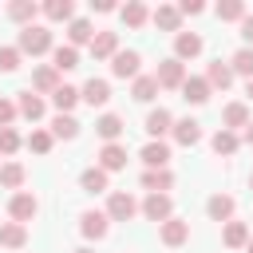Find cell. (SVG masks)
I'll return each instance as SVG.
<instances>
[{
  "label": "cell",
  "instance_id": "36",
  "mask_svg": "<svg viewBox=\"0 0 253 253\" xmlns=\"http://www.w3.org/2000/svg\"><path fill=\"white\" fill-rule=\"evenodd\" d=\"M158 95V79L154 75H134V99L138 103H150Z\"/></svg>",
  "mask_w": 253,
  "mask_h": 253
},
{
  "label": "cell",
  "instance_id": "34",
  "mask_svg": "<svg viewBox=\"0 0 253 253\" xmlns=\"http://www.w3.org/2000/svg\"><path fill=\"white\" fill-rule=\"evenodd\" d=\"M221 123H225V130L245 126V123H249V107H245V103H229V107L221 111Z\"/></svg>",
  "mask_w": 253,
  "mask_h": 253
},
{
  "label": "cell",
  "instance_id": "9",
  "mask_svg": "<svg viewBox=\"0 0 253 253\" xmlns=\"http://www.w3.org/2000/svg\"><path fill=\"white\" fill-rule=\"evenodd\" d=\"M194 55H202V36L198 32H178L174 36V59H194Z\"/></svg>",
  "mask_w": 253,
  "mask_h": 253
},
{
  "label": "cell",
  "instance_id": "51",
  "mask_svg": "<svg viewBox=\"0 0 253 253\" xmlns=\"http://www.w3.org/2000/svg\"><path fill=\"white\" fill-rule=\"evenodd\" d=\"M249 190H253V174H249Z\"/></svg>",
  "mask_w": 253,
  "mask_h": 253
},
{
  "label": "cell",
  "instance_id": "8",
  "mask_svg": "<svg viewBox=\"0 0 253 253\" xmlns=\"http://www.w3.org/2000/svg\"><path fill=\"white\" fill-rule=\"evenodd\" d=\"M138 63H142L138 51H115V55H111V75H119V79H134V75H138Z\"/></svg>",
  "mask_w": 253,
  "mask_h": 253
},
{
  "label": "cell",
  "instance_id": "45",
  "mask_svg": "<svg viewBox=\"0 0 253 253\" xmlns=\"http://www.w3.org/2000/svg\"><path fill=\"white\" fill-rule=\"evenodd\" d=\"M241 40H245V47L253 43V16L245 12V20H241Z\"/></svg>",
  "mask_w": 253,
  "mask_h": 253
},
{
  "label": "cell",
  "instance_id": "47",
  "mask_svg": "<svg viewBox=\"0 0 253 253\" xmlns=\"http://www.w3.org/2000/svg\"><path fill=\"white\" fill-rule=\"evenodd\" d=\"M241 138H245V142H253V119L245 123V134H241Z\"/></svg>",
  "mask_w": 253,
  "mask_h": 253
},
{
  "label": "cell",
  "instance_id": "26",
  "mask_svg": "<svg viewBox=\"0 0 253 253\" xmlns=\"http://www.w3.org/2000/svg\"><path fill=\"white\" fill-rule=\"evenodd\" d=\"M24 241H28V229H24L20 221H4V225H0V245H4V249H20Z\"/></svg>",
  "mask_w": 253,
  "mask_h": 253
},
{
  "label": "cell",
  "instance_id": "37",
  "mask_svg": "<svg viewBox=\"0 0 253 253\" xmlns=\"http://www.w3.org/2000/svg\"><path fill=\"white\" fill-rule=\"evenodd\" d=\"M79 134V123L71 115H55L51 119V138H75Z\"/></svg>",
  "mask_w": 253,
  "mask_h": 253
},
{
  "label": "cell",
  "instance_id": "16",
  "mask_svg": "<svg viewBox=\"0 0 253 253\" xmlns=\"http://www.w3.org/2000/svg\"><path fill=\"white\" fill-rule=\"evenodd\" d=\"M91 40H95V28H91V20L75 16V20L67 24V47H75V51H79V43H91Z\"/></svg>",
  "mask_w": 253,
  "mask_h": 253
},
{
  "label": "cell",
  "instance_id": "28",
  "mask_svg": "<svg viewBox=\"0 0 253 253\" xmlns=\"http://www.w3.org/2000/svg\"><path fill=\"white\" fill-rule=\"evenodd\" d=\"M43 16H47L51 24H59V20L71 24V20H75V4H71V0H47V4H43Z\"/></svg>",
  "mask_w": 253,
  "mask_h": 253
},
{
  "label": "cell",
  "instance_id": "27",
  "mask_svg": "<svg viewBox=\"0 0 253 253\" xmlns=\"http://www.w3.org/2000/svg\"><path fill=\"white\" fill-rule=\"evenodd\" d=\"M36 12H40V8H36V0H12V4H8V16H12L16 24H24V28H28V24H36Z\"/></svg>",
  "mask_w": 253,
  "mask_h": 253
},
{
  "label": "cell",
  "instance_id": "43",
  "mask_svg": "<svg viewBox=\"0 0 253 253\" xmlns=\"http://www.w3.org/2000/svg\"><path fill=\"white\" fill-rule=\"evenodd\" d=\"M20 111H16V103L12 99H0V126H12V119H16Z\"/></svg>",
  "mask_w": 253,
  "mask_h": 253
},
{
  "label": "cell",
  "instance_id": "38",
  "mask_svg": "<svg viewBox=\"0 0 253 253\" xmlns=\"http://www.w3.org/2000/svg\"><path fill=\"white\" fill-rule=\"evenodd\" d=\"M0 186L20 190V186H24V166H20V162H4V166H0Z\"/></svg>",
  "mask_w": 253,
  "mask_h": 253
},
{
  "label": "cell",
  "instance_id": "11",
  "mask_svg": "<svg viewBox=\"0 0 253 253\" xmlns=\"http://www.w3.org/2000/svg\"><path fill=\"white\" fill-rule=\"evenodd\" d=\"M142 162H146V170H166V162H170V146H166L162 138H150V142L142 146Z\"/></svg>",
  "mask_w": 253,
  "mask_h": 253
},
{
  "label": "cell",
  "instance_id": "24",
  "mask_svg": "<svg viewBox=\"0 0 253 253\" xmlns=\"http://www.w3.org/2000/svg\"><path fill=\"white\" fill-rule=\"evenodd\" d=\"M206 213H210L213 221H229V217H233V198H229V194H213V198L206 202Z\"/></svg>",
  "mask_w": 253,
  "mask_h": 253
},
{
  "label": "cell",
  "instance_id": "44",
  "mask_svg": "<svg viewBox=\"0 0 253 253\" xmlns=\"http://www.w3.org/2000/svg\"><path fill=\"white\" fill-rule=\"evenodd\" d=\"M198 12H206L202 0H182V4H178V16H198Z\"/></svg>",
  "mask_w": 253,
  "mask_h": 253
},
{
  "label": "cell",
  "instance_id": "25",
  "mask_svg": "<svg viewBox=\"0 0 253 253\" xmlns=\"http://www.w3.org/2000/svg\"><path fill=\"white\" fill-rule=\"evenodd\" d=\"M221 241H225L229 249H241V245H249V225H245V221H225V229H221Z\"/></svg>",
  "mask_w": 253,
  "mask_h": 253
},
{
  "label": "cell",
  "instance_id": "49",
  "mask_svg": "<svg viewBox=\"0 0 253 253\" xmlns=\"http://www.w3.org/2000/svg\"><path fill=\"white\" fill-rule=\"evenodd\" d=\"M75 253H95V249H87V245H79V249H75Z\"/></svg>",
  "mask_w": 253,
  "mask_h": 253
},
{
  "label": "cell",
  "instance_id": "6",
  "mask_svg": "<svg viewBox=\"0 0 253 253\" xmlns=\"http://www.w3.org/2000/svg\"><path fill=\"white\" fill-rule=\"evenodd\" d=\"M138 210H142L150 221H158V225H162L166 217H174V202H170V194H146V202H142Z\"/></svg>",
  "mask_w": 253,
  "mask_h": 253
},
{
  "label": "cell",
  "instance_id": "35",
  "mask_svg": "<svg viewBox=\"0 0 253 253\" xmlns=\"http://www.w3.org/2000/svg\"><path fill=\"white\" fill-rule=\"evenodd\" d=\"M229 71H233V75H245V79H253V47H241V51H233V59H229Z\"/></svg>",
  "mask_w": 253,
  "mask_h": 253
},
{
  "label": "cell",
  "instance_id": "14",
  "mask_svg": "<svg viewBox=\"0 0 253 253\" xmlns=\"http://www.w3.org/2000/svg\"><path fill=\"white\" fill-rule=\"evenodd\" d=\"M79 99L91 103V107H103V103L111 99V83H107V79H87V83L79 87Z\"/></svg>",
  "mask_w": 253,
  "mask_h": 253
},
{
  "label": "cell",
  "instance_id": "13",
  "mask_svg": "<svg viewBox=\"0 0 253 253\" xmlns=\"http://www.w3.org/2000/svg\"><path fill=\"white\" fill-rule=\"evenodd\" d=\"M178 91H182V99H186V103H194V107L210 99V83H206V75H186V83H182Z\"/></svg>",
  "mask_w": 253,
  "mask_h": 253
},
{
  "label": "cell",
  "instance_id": "21",
  "mask_svg": "<svg viewBox=\"0 0 253 253\" xmlns=\"http://www.w3.org/2000/svg\"><path fill=\"white\" fill-rule=\"evenodd\" d=\"M150 20H154L162 32H178V28H182V16H178V8H174V4H158V8L150 12Z\"/></svg>",
  "mask_w": 253,
  "mask_h": 253
},
{
  "label": "cell",
  "instance_id": "42",
  "mask_svg": "<svg viewBox=\"0 0 253 253\" xmlns=\"http://www.w3.org/2000/svg\"><path fill=\"white\" fill-rule=\"evenodd\" d=\"M20 47H0V71H16L20 67Z\"/></svg>",
  "mask_w": 253,
  "mask_h": 253
},
{
  "label": "cell",
  "instance_id": "5",
  "mask_svg": "<svg viewBox=\"0 0 253 253\" xmlns=\"http://www.w3.org/2000/svg\"><path fill=\"white\" fill-rule=\"evenodd\" d=\"M107 221H111L107 213H99V210H87V213H79V233H83L87 241H103V237H107V229H111Z\"/></svg>",
  "mask_w": 253,
  "mask_h": 253
},
{
  "label": "cell",
  "instance_id": "7",
  "mask_svg": "<svg viewBox=\"0 0 253 253\" xmlns=\"http://www.w3.org/2000/svg\"><path fill=\"white\" fill-rule=\"evenodd\" d=\"M158 237H162V245L178 249V245H186V237H190V221H182V217H166V221L158 225Z\"/></svg>",
  "mask_w": 253,
  "mask_h": 253
},
{
  "label": "cell",
  "instance_id": "18",
  "mask_svg": "<svg viewBox=\"0 0 253 253\" xmlns=\"http://www.w3.org/2000/svg\"><path fill=\"white\" fill-rule=\"evenodd\" d=\"M119 16H123V24H126V28H142V24L150 20V8H146L142 0H126V4L119 8Z\"/></svg>",
  "mask_w": 253,
  "mask_h": 253
},
{
  "label": "cell",
  "instance_id": "10",
  "mask_svg": "<svg viewBox=\"0 0 253 253\" xmlns=\"http://www.w3.org/2000/svg\"><path fill=\"white\" fill-rule=\"evenodd\" d=\"M170 134H174V142L194 146V142H202V123H198V119H174Z\"/></svg>",
  "mask_w": 253,
  "mask_h": 253
},
{
  "label": "cell",
  "instance_id": "33",
  "mask_svg": "<svg viewBox=\"0 0 253 253\" xmlns=\"http://www.w3.org/2000/svg\"><path fill=\"white\" fill-rule=\"evenodd\" d=\"M51 67H55V71H71V67H79V51L67 47V43H59V47L51 51Z\"/></svg>",
  "mask_w": 253,
  "mask_h": 253
},
{
  "label": "cell",
  "instance_id": "39",
  "mask_svg": "<svg viewBox=\"0 0 253 253\" xmlns=\"http://www.w3.org/2000/svg\"><path fill=\"white\" fill-rule=\"evenodd\" d=\"M217 20H245V4L241 0H221L217 4Z\"/></svg>",
  "mask_w": 253,
  "mask_h": 253
},
{
  "label": "cell",
  "instance_id": "15",
  "mask_svg": "<svg viewBox=\"0 0 253 253\" xmlns=\"http://www.w3.org/2000/svg\"><path fill=\"white\" fill-rule=\"evenodd\" d=\"M16 111L24 115V119H32V123H40L43 119V111H47V103L36 95V91H20V99H16Z\"/></svg>",
  "mask_w": 253,
  "mask_h": 253
},
{
  "label": "cell",
  "instance_id": "30",
  "mask_svg": "<svg viewBox=\"0 0 253 253\" xmlns=\"http://www.w3.org/2000/svg\"><path fill=\"white\" fill-rule=\"evenodd\" d=\"M210 146H213V154H225V158H229V154H237L241 138H237L233 130H225V126H221V130H217V134L210 138Z\"/></svg>",
  "mask_w": 253,
  "mask_h": 253
},
{
  "label": "cell",
  "instance_id": "4",
  "mask_svg": "<svg viewBox=\"0 0 253 253\" xmlns=\"http://www.w3.org/2000/svg\"><path fill=\"white\" fill-rule=\"evenodd\" d=\"M134 213H138V202H134L126 190H115L111 202H107V217H111V221H130Z\"/></svg>",
  "mask_w": 253,
  "mask_h": 253
},
{
  "label": "cell",
  "instance_id": "40",
  "mask_svg": "<svg viewBox=\"0 0 253 253\" xmlns=\"http://www.w3.org/2000/svg\"><path fill=\"white\" fill-rule=\"evenodd\" d=\"M51 142H55L51 130H32V134H28V150H36V154H47Z\"/></svg>",
  "mask_w": 253,
  "mask_h": 253
},
{
  "label": "cell",
  "instance_id": "46",
  "mask_svg": "<svg viewBox=\"0 0 253 253\" xmlns=\"http://www.w3.org/2000/svg\"><path fill=\"white\" fill-rule=\"evenodd\" d=\"M95 12H115V0H91Z\"/></svg>",
  "mask_w": 253,
  "mask_h": 253
},
{
  "label": "cell",
  "instance_id": "2",
  "mask_svg": "<svg viewBox=\"0 0 253 253\" xmlns=\"http://www.w3.org/2000/svg\"><path fill=\"white\" fill-rule=\"evenodd\" d=\"M154 79H158V87H166V91H178V87L186 83V63L170 55V59H162V63H158Z\"/></svg>",
  "mask_w": 253,
  "mask_h": 253
},
{
  "label": "cell",
  "instance_id": "50",
  "mask_svg": "<svg viewBox=\"0 0 253 253\" xmlns=\"http://www.w3.org/2000/svg\"><path fill=\"white\" fill-rule=\"evenodd\" d=\"M245 253H253V237H249V245H245Z\"/></svg>",
  "mask_w": 253,
  "mask_h": 253
},
{
  "label": "cell",
  "instance_id": "20",
  "mask_svg": "<svg viewBox=\"0 0 253 253\" xmlns=\"http://www.w3.org/2000/svg\"><path fill=\"white\" fill-rule=\"evenodd\" d=\"M170 126H174V115H170L166 107H154V111L146 115V134H150V138H162Z\"/></svg>",
  "mask_w": 253,
  "mask_h": 253
},
{
  "label": "cell",
  "instance_id": "12",
  "mask_svg": "<svg viewBox=\"0 0 253 253\" xmlns=\"http://www.w3.org/2000/svg\"><path fill=\"white\" fill-rule=\"evenodd\" d=\"M123 166H126V146H119V142H103V150H99V170L115 174V170H123Z\"/></svg>",
  "mask_w": 253,
  "mask_h": 253
},
{
  "label": "cell",
  "instance_id": "3",
  "mask_svg": "<svg viewBox=\"0 0 253 253\" xmlns=\"http://www.w3.org/2000/svg\"><path fill=\"white\" fill-rule=\"evenodd\" d=\"M8 213H12V221H32L36 213H40V202H36V194H28V190H16L12 194V202H8Z\"/></svg>",
  "mask_w": 253,
  "mask_h": 253
},
{
  "label": "cell",
  "instance_id": "19",
  "mask_svg": "<svg viewBox=\"0 0 253 253\" xmlns=\"http://www.w3.org/2000/svg\"><path fill=\"white\" fill-rule=\"evenodd\" d=\"M115 51H119V32H95L91 55H95V59H111Z\"/></svg>",
  "mask_w": 253,
  "mask_h": 253
},
{
  "label": "cell",
  "instance_id": "29",
  "mask_svg": "<svg viewBox=\"0 0 253 253\" xmlns=\"http://www.w3.org/2000/svg\"><path fill=\"white\" fill-rule=\"evenodd\" d=\"M51 103L59 107V115H71V107L79 103V87H67V83H59V87L51 91Z\"/></svg>",
  "mask_w": 253,
  "mask_h": 253
},
{
  "label": "cell",
  "instance_id": "17",
  "mask_svg": "<svg viewBox=\"0 0 253 253\" xmlns=\"http://www.w3.org/2000/svg\"><path fill=\"white\" fill-rule=\"evenodd\" d=\"M55 87H59V71H55L51 63L36 67V75H32V91H36V95H51Z\"/></svg>",
  "mask_w": 253,
  "mask_h": 253
},
{
  "label": "cell",
  "instance_id": "23",
  "mask_svg": "<svg viewBox=\"0 0 253 253\" xmlns=\"http://www.w3.org/2000/svg\"><path fill=\"white\" fill-rule=\"evenodd\" d=\"M95 130H99L103 142H119V134H123V119H119V115H99V119H95Z\"/></svg>",
  "mask_w": 253,
  "mask_h": 253
},
{
  "label": "cell",
  "instance_id": "41",
  "mask_svg": "<svg viewBox=\"0 0 253 253\" xmlns=\"http://www.w3.org/2000/svg\"><path fill=\"white\" fill-rule=\"evenodd\" d=\"M20 150V134L12 126H0V154H16Z\"/></svg>",
  "mask_w": 253,
  "mask_h": 253
},
{
  "label": "cell",
  "instance_id": "22",
  "mask_svg": "<svg viewBox=\"0 0 253 253\" xmlns=\"http://www.w3.org/2000/svg\"><path fill=\"white\" fill-rule=\"evenodd\" d=\"M206 83H210V91H213V87H221V91H225V87L233 83V71H229V63L213 59V63L206 67Z\"/></svg>",
  "mask_w": 253,
  "mask_h": 253
},
{
  "label": "cell",
  "instance_id": "48",
  "mask_svg": "<svg viewBox=\"0 0 253 253\" xmlns=\"http://www.w3.org/2000/svg\"><path fill=\"white\" fill-rule=\"evenodd\" d=\"M245 95H249V99H253V79H249V83H245Z\"/></svg>",
  "mask_w": 253,
  "mask_h": 253
},
{
  "label": "cell",
  "instance_id": "1",
  "mask_svg": "<svg viewBox=\"0 0 253 253\" xmlns=\"http://www.w3.org/2000/svg\"><path fill=\"white\" fill-rule=\"evenodd\" d=\"M20 55H43V51H51V32L43 28V24H28L24 32H20Z\"/></svg>",
  "mask_w": 253,
  "mask_h": 253
},
{
  "label": "cell",
  "instance_id": "31",
  "mask_svg": "<svg viewBox=\"0 0 253 253\" xmlns=\"http://www.w3.org/2000/svg\"><path fill=\"white\" fill-rule=\"evenodd\" d=\"M79 186H83L87 194H103V190H107V170H99V166H87V170L79 174Z\"/></svg>",
  "mask_w": 253,
  "mask_h": 253
},
{
  "label": "cell",
  "instance_id": "32",
  "mask_svg": "<svg viewBox=\"0 0 253 253\" xmlns=\"http://www.w3.org/2000/svg\"><path fill=\"white\" fill-rule=\"evenodd\" d=\"M142 186H146L150 194H166V190L174 186V174H170V170H146V174H142Z\"/></svg>",
  "mask_w": 253,
  "mask_h": 253
}]
</instances>
